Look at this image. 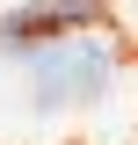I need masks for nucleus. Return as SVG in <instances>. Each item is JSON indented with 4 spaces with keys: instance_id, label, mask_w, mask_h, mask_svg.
<instances>
[{
    "instance_id": "obj_1",
    "label": "nucleus",
    "mask_w": 138,
    "mask_h": 145,
    "mask_svg": "<svg viewBox=\"0 0 138 145\" xmlns=\"http://www.w3.org/2000/svg\"><path fill=\"white\" fill-rule=\"evenodd\" d=\"M29 80H36V102L44 109H80V102H95L109 87V51L87 44V36L44 44V51H29Z\"/></svg>"
},
{
    "instance_id": "obj_2",
    "label": "nucleus",
    "mask_w": 138,
    "mask_h": 145,
    "mask_svg": "<svg viewBox=\"0 0 138 145\" xmlns=\"http://www.w3.org/2000/svg\"><path fill=\"white\" fill-rule=\"evenodd\" d=\"M87 22H102V0H22L15 15H0V51H36Z\"/></svg>"
}]
</instances>
